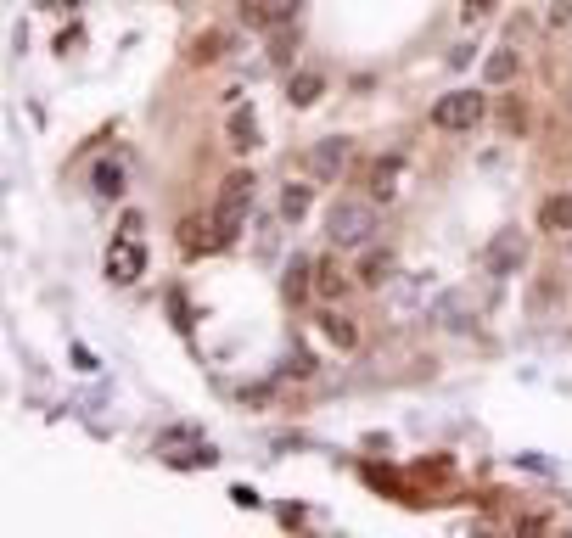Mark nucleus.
Wrapping results in <instances>:
<instances>
[{
    "label": "nucleus",
    "mask_w": 572,
    "mask_h": 538,
    "mask_svg": "<svg viewBox=\"0 0 572 538\" xmlns=\"http://www.w3.org/2000/svg\"><path fill=\"white\" fill-rule=\"evenodd\" d=\"M326 236L337 241V247H371V236H376V208L371 202H331V213H326Z\"/></svg>",
    "instance_id": "obj_1"
},
{
    "label": "nucleus",
    "mask_w": 572,
    "mask_h": 538,
    "mask_svg": "<svg viewBox=\"0 0 572 538\" xmlns=\"http://www.w3.org/2000/svg\"><path fill=\"white\" fill-rule=\"evenodd\" d=\"M483 113H488L483 90H449V96L432 107V124L444 129V135H466V129L483 124Z\"/></svg>",
    "instance_id": "obj_2"
},
{
    "label": "nucleus",
    "mask_w": 572,
    "mask_h": 538,
    "mask_svg": "<svg viewBox=\"0 0 572 538\" xmlns=\"http://www.w3.org/2000/svg\"><path fill=\"white\" fill-rule=\"evenodd\" d=\"M348 163H354V135H320L309 146V174L315 180H343Z\"/></svg>",
    "instance_id": "obj_3"
},
{
    "label": "nucleus",
    "mask_w": 572,
    "mask_h": 538,
    "mask_svg": "<svg viewBox=\"0 0 572 538\" xmlns=\"http://www.w3.org/2000/svg\"><path fill=\"white\" fill-rule=\"evenodd\" d=\"M146 269V253H141V241H118L113 253H107V275H113V281H135V275H141Z\"/></svg>",
    "instance_id": "obj_4"
},
{
    "label": "nucleus",
    "mask_w": 572,
    "mask_h": 538,
    "mask_svg": "<svg viewBox=\"0 0 572 538\" xmlns=\"http://www.w3.org/2000/svg\"><path fill=\"white\" fill-rule=\"evenodd\" d=\"M309 286H315V264H309V258H292V269H286V303H303Z\"/></svg>",
    "instance_id": "obj_5"
},
{
    "label": "nucleus",
    "mask_w": 572,
    "mask_h": 538,
    "mask_svg": "<svg viewBox=\"0 0 572 538\" xmlns=\"http://www.w3.org/2000/svg\"><path fill=\"white\" fill-rule=\"evenodd\" d=\"M516 264H522V241L516 236H500L494 247H488V269H494V275H511Z\"/></svg>",
    "instance_id": "obj_6"
},
{
    "label": "nucleus",
    "mask_w": 572,
    "mask_h": 538,
    "mask_svg": "<svg viewBox=\"0 0 572 538\" xmlns=\"http://www.w3.org/2000/svg\"><path fill=\"white\" fill-rule=\"evenodd\" d=\"M230 146H236V152H253V146H258V118L247 113V107L230 113Z\"/></svg>",
    "instance_id": "obj_7"
},
{
    "label": "nucleus",
    "mask_w": 572,
    "mask_h": 538,
    "mask_svg": "<svg viewBox=\"0 0 572 538\" xmlns=\"http://www.w3.org/2000/svg\"><path fill=\"white\" fill-rule=\"evenodd\" d=\"M393 269H399V264H393V253H365V258H359V281H365V286H387V281H393Z\"/></svg>",
    "instance_id": "obj_8"
},
{
    "label": "nucleus",
    "mask_w": 572,
    "mask_h": 538,
    "mask_svg": "<svg viewBox=\"0 0 572 538\" xmlns=\"http://www.w3.org/2000/svg\"><path fill=\"white\" fill-rule=\"evenodd\" d=\"M539 225L556 230V236H561V230H572V197H550V202H544V208H539Z\"/></svg>",
    "instance_id": "obj_9"
},
{
    "label": "nucleus",
    "mask_w": 572,
    "mask_h": 538,
    "mask_svg": "<svg viewBox=\"0 0 572 538\" xmlns=\"http://www.w3.org/2000/svg\"><path fill=\"white\" fill-rule=\"evenodd\" d=\"M90 185H96V197H118V191H124V169H118L113 157H107V163H96Z\"/></svg>",
    "instance_id": "obj_10"
},
{
    "label": "nucleus",
    "mask_w": 572,
    "mask_h": 538,
    "mask_svg": "<svg viewBox=\"0 0 572 538\" xmlns=\"http://www.w3.org/2000/svg\"><path fill=\"white\" fill-rule=\"evenodd\" d=\"M315 286L326 292V298H337V292H348V275L331 264V258H315Z\"/></svg>",
    "instance_id": "obj_11"
},
{
    "label": "nucleus",
    "mask_w": 572,
    "mask_h": 538,
    "mask_svg": "<svg viewBox=\"0 0 572 538\" xmlns=\"http://www.w3.org/2000/svg\"><path fill=\"white\" fill-rule=\"evenodd\" d=\"M427 292H432V275H415V281H404V286H399V298H393V314H410L415 303L427 298Z\"/></svg>",
    "instance_id": "obj_12"
},
{
    "label": "nucleus",
    "mask_w": 572,
    "mask_h": 538,
    "mask_svg": "<svg viewBox=\"0 0 572 538\" xmlns=\"http://www.w3.org/2000/svg\"><path fill=\"white\" fill-rule=\"evenodd\" d=\"M320 73H298V79H292V90H286V96H292V107H315L320 101Z\"/></svg>",
    "instance_id": "obj_13"
},
{
    "label": "nucleus",
    "mask_w": 572,
    "mask_h": 538,
    "mask_svg": "<svg viewBox=\"0 0 572 538\" xmlns=\"http://www.w3.org/2000/svg\"><path fill=\"white\" fill-rule=\"evenodd\" d=\"M516 68H522V62H516V51H494V57H488V85H511Z\"/></svg>",
    "instance_id": "obj_14"
},
{
    "label": "nucleus",
    "mask_w": 572,
    "mask_h": 538,
    "mask_svg": "<svg viewBox=\"0 0 572 538\" xmlns=\"http://www.w3.org/2000/svg\"><path fill=\"white\" fill-rule=\"evenodd\" d=\"M320 326H326V337L337 342V348H354V342H359L354 320H343V314H320Z\"/></svg>",
    "instance_id": "obj_15"
},
{
    "label": "nucleus",
    "mask_w": 572,
    "mask_h": 538,
    "mask_svg": "<svg viewBox=\"0 0 572 538\" xmlns=\"http://www.w3.org/2000/svg\"><path fill=\"white\" fill-rule=\"evenodd\" d=\"M393 174H399V157H382V163H376V169H371V191H376V197H393V185H399V180H393Z\"/></svg>",
    "instance_id": "obj_16"
},
{
    "label": "nucleus",
    "mask_w": 572,
    "mask_h": 538,
    "mask_svg": "<svg viewBox=\"0 0 572 538\" xmlns=\"http://www.w3.org/2000/svg\"><path fill=\"white\" fill-rule=\"evenodd\" d=\"M264 23H275V29H286V23H292V17H298V0H264Z\"/></svg>",
    "instance_id": "obj_17"
},
{
    "label": "nucleus",
    "mask_w": 572,
    "mask_h": 538,
    "mask_svg": "<svg viewBox=\"0 0 572 538\" xmlns=\"http://www.w3.org/2000/svg\"><path fill=\"white\" fill-rule=\"evenodd\" d=\"M225 51H230V34H219V29H208L197 40V62H214V57H225Z\"/></svg>",
    "instance_id": "obj_18"
},
{
    "label": "nucleus",
    "mask_w": 572,
    "mask_h": 538,
    "mask_svg": "<svg viewBox=\"0 0 572 538\" xmlns=\"http://www.w3.org/2000/svg\"><path fill=\"white\" fill-rule=\"evenodd\" d=\"M281 213H286V219H303V213H309V185H286Z\"/></svg>",
    "instance_id": "obj_19"
},
{
    "label": "nucleus",
    "mask_w": 572,
    "mask_h": 538,
    "mask_svg": "<svg viewBox=\"0 0 572 538\" xmlns=\"http://www.w3.org/2000/svg\"><path fill=\"white\" fill-rule=\"evenodd\" d=\"M292 51H298V34L281 29V34L270 40V62H281V68H286V62H292Z\"/></svg>",
    "instance_id": "obj_20"
},
{
    "label": "nucleus",
    "mask_w": 572,
    "mask_h": 538,
    "mask_svg": "<svg viewBox=\"0 0 572 538\" xmlns=\"http://www.w3.org/2000/svg\"><path fill=\"white\" fill-rule=\"evenodd\" d=\"M460 12H466V17H472V23H477V17H488V12H494V0H466Z\"/></svg>",
    "instance_id": "obj_21"
},
{
    "label": "nucleus",
    "mask_w": 572,
    "mask_h": 538,
    "mask_svg": "<svg viewBox=\"0 0 572 538\" xmlns=\"http://www.w3.org/2000/svg\"><path fill=\"white\" fill-rule=\"evenodd\" d=\"M550 23H572V0H556V6H550Z\"/></svg>",
    "instance_id": "obj_22"
}]
</instances>
